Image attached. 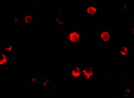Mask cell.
I'll list each match as a JSON object with an SVG mask.
<instances>
[{"label": "cell", "instance_id": "1", "mask_svg": "<svg viewBox=\"0 0 134 98\" xmlns=\"http://www.w3.org/2000/svg\"><path fill=\"white\" fill-rule=\"evenodd\" d=\"M99 35L100 39L102 41H110L112 39V30L104 29H99Z\"/></svg>", "mask_w": 134, "mask_h": 98}, {"label": "cell", "instance_id": "2", "mask_svg": "<svg viewBox=\"0 0 134 98\" xmlns=\"http://www.w3.org/2000/svg\"><path fill=\"white\" fill-rule=\"evenodd\" d=\"M99 5L98 4H92L87 7L86 12L89 16H94L99 11Z\"/></svg>", "mask_w": 134, "mask_h": 98}, {"label": "cell", "instance_id": "3", "mask_svg": "<svg viewBox=\"0 0 134 98\" xmlns=\"http://www.w3.org/2000/svg\"><path fill=\"white\" fill-rule=\"evenodd\" d=\"M81 33L79 30L72 32L69 35V39L72 42L77 43L79 42Z\"/></svg>", "mask_w": 134, "mask_h": 98}, {"label": "cell", "instance_id": "4", "mask_svg": "<svg viewBox=\"0 0 134 98\" xmlns=\"http://www.w3.org/2000/svg\"><path fill=\"white\" fill-rule=\"evenodd\" d=\"M83 73L86 78L88 79L92 76L93 71L92 68H88L84 69Z\"/></svg>", "mask_w": 134, "mask_h": 98}, {"label": "cell", "instance_id": "5", "mask_svg": "<svg viewBox=\"0 0 134 98\" xmlns=\"http://www.w3.org/2000/svg\"><path fill=\"white\" fill-rule=\"evenodd\" d=\"M120 53L123 56H125L127 55L128 52V47L126 46L122 47L120 50Z\"/></svg>", "mask_w": 134, "mask_h": 98}, {"label": "cell", "instance_id": "6", "mask_svg": "<svg viewBox=\"0 0 134 98\" xmlns=\"http://www.w3.org/2000/svg\"><path fill=\"white\" fill-rule=\"evenodd\" d=\"M81 70L80 68L76 67L74 68L72 70V74L73 76L75 77L79 76L80 74Z\"/></svg>", "mask_w": 134, "mask_h": 98}]
</instances>
